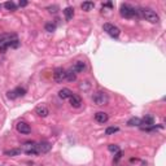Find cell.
Segmentation results:
<instances>
[{
    "label": "cell",
    "instance_id": "cell-29",
    "mask_svg": "<svg viewBox=\"0 0 166 166\" xmlns=\"http://www.w3.org/2000/svg\"><path fill=\"white\" fill-rule=\"evenodd\" d=\"M0 8H1V5H0Z\"/></svg>",
    "mask_w": 166,
    "mask_h": 166
},
{
    "label": "cell",
    "instance_id": "cell-28",
    "mask_svg": "<svg viewBox=\"0 0 166 166\" xmlns=\"http://www.w3.org/2000/svg\"><path fill=\"white\" fill-rule=\"evenodd\" d=\"M27 4H29V3H27V1H25V0H22V1L18 3V5H20V7H26Z\"/></svg>",
    "mask_w": 166,
    "mask_h": 166
},
{
    "label": "cell",
    "instance_id": "cell-13",
    "mask_svg": "<svg viewBox=\"0 0 166 166\" xmlns=\"http://www.w3.org/2000/svg\"><path fill=\"white\" fill-rule=\"evenodd\" d=\"M73 95L71 90H69V88H62V90L59 91V97L62 99V100H66V99H70Z\"/></svg>",
    "mask_w": 166,
    "mask_h": 166
},
{
    "label": "cell",
    "instance_id": "cell-25",
    "mask_svg": "<svg viewBox=\"0 0 166 166\" xmlns=\"http://www.w3.org/2000/svg\"><path fill=\"white\" fill-rule=\"evenodd\" d=\"M79 88H80V90H83V91L88 90V88H90V83H88V82H82L79 84Z\"/></svg>",
    "mask_w": 166,
    "mask_h": 166
},
{
    "label": "cell",
    "instance_id": "cell-15",
    "mask_svg": "<svg viewBox=\"0 0 166 166\" xmlns=\"http://www.w3.org/2000/svg\"><path fill=\"white\" fill-rule=\"evenodd\" d=\"M22 149L21 148H12V149H8L5 150V156H9V157H14V156H20Z\"/></svg>",
    "mask_w": 166,
    "mask_h": 166
},
{
    "label": "cell",
    "instance_id": "cell-1",
    "mask_svg": "<svg viewBox=\"0 0 166 166\" xmlns=\"http://www.w3.org/2000/svg\"><path fill=\"white\" fill-rule=\"evenodd\" d=\"M139 13H140V16H142L143 18H145V20H147L148 22H150V23H157L158 21H160L158 14L153 9H150V8H140Z\"/></svg>",
    "mask_w": 166,
    "mask_h": 166
},
{
    "label": "cell",
    "instance_id": "cell-16",
    "mask_svg": "<svg viewBox=\"0 0 166 166\" xmlns=\"http://www.w3.org/2000/svg\"><path fill=\"white\" fill-rule=\"evenodd\" d=\"M140 124H142V119L137 118V117H132V118H130L129 121H127V126H130V127L140 126Z\"/></svg>",
    "mask_w": 166,
    "mask_h": 166
},
{
    "label": "cell",
    "instance_id": "cell-7",
    "mask_svg": "<svg viewBox=\"0 0 166 166\" xmlns=\"http://www.w3.org/2000/svg\"><path fill=\"white\" fill-rule=\"evenodd\" d=\"M16 129H17L18 132H21V134H30L31 132V127L29 123H26V122L21 121L17 123V126H16Z\"/></svg>",
    "mask_w": 166,
    "mask_h": 166
},
{
    "label": "cell",
    "instance_id": "cell-10",
    "mask_svg": "<svg viewBox=\"0 0 166 166\" xmlns=\"http://www.w3.org/2000/svg\"><path fill=\"white\" fill-rule=\"evenodd\" d=\"M109 119V116L105 113V112H97L95 114V121L99 122V123H106Z\"/></svg>",
    "mask_w": 166,
    "mask_h": 166
},
{
    "label": "cell",
    "instance_id": "cell-6",
    "mask_svg": "<svg viewBox=\"0 0 166 166\" xmlns=\"http://www.w3.org/2000/svg\"><path fill=\"white\" fill-rule=\"evenodd\" d=\"M53 79L56 83H62V80L66 79V70L62 67H56L53 71Z\"/></svg>",
    "mask_w": 166,
    "mask_h": 166
},
{
    "label": "cell",
    "instance_id": "cell-27",
    "mask_svg": "<svg viewBox=\"0 0 166 166\" xmlns=\"http://www.w3.org/2000/svg\"><path fill=\"white\" fill-rule=\"evenodd\" d=\"M121 157H122V152H121V150H119V152H117L116 160H114V161H116V162H117V161H118V160H119V158H121Z\"/></svg>",
    "mask_w": 166,
    "mask_h": 166
},
{
    "label": "cell",
    "instance_id": "cell-5",
    "mask_svg": "<svg viewBox=\"0 0 166 166\" xmlns=\"http://www.w3.org/2000/svg\"><path fill=\"white\" fill-rule=\"evenodd\" d=\"M22 150L29 156H34V154H39L38 152V143L35 142H27L23 144Z\"/></svg>",
    "mask_w": 166,
    "mask_h": 166
},
{
    "label": "cell",
    "instance_id": "cell-9",
    "mask_svg": "<svg viewBox=\"0 0 166 166\" xmlns=\"http://www.w3.org/2000/svg\"><path fill=\"white\" fill-rule=\"evenodd\" d=\"M52 145L49 144L48 142H42V143H38V152L39 154L40 153H48L49 150H51Z\"/></svg>",
    "mask_w": 166,
    "mask_h": 166
},
{
    "label": "cell",
    "instance_id": "cell-8",
    "mask_svg": "<svg viewBox=\"0 0 166 166\" xmlns=\"http://www.w3.org/2000/svg\"><path fill=\"white\" fill-rule=\"evenodd\" d=\"M86 69H87V64H86L84 61H75L74 65H73V67H71V70L75 73V74L83 73Z\"/></svg>",
    "mask_w": 166,
    "mask_h": 166
},
{
    "label": "cell",
    "instance_id": "cell-24",
    "mask_svg": "<svg viewBox=\"0 0 166 166\" xmlns=\"http://www.w3.org/2000/svg\"><path fill=\"white\" fill-rule=\"evenodd\" d=\"M108 149L110 150V152H113V153L119 152V147H118V145H116V144H110V145H108Z\"/></svg>",
    "mask_w": 166,
    "mask_h": 166
},
{
    "label": "cell",
    "instance_id": "cell-14",
    "mask_svg": "<svg viewBox=\"0 0 166 166\" xmlns=\"http://www.w3.org/2000/svg\"><path fill=\"white\" fill-rule=\"evenodd\" d=\"M142 124H145V127H150V126L154 124V119H153L152 116H145L144 118L142 119ZM142 124H140V126H142ZM142 129H143V127H142Z\"/></svg>",
    "mask_w": 166,
    "mask_h": 166
},
{
    "label": "cell",
    "instance_id": "cell-22",
    "mask_svg": "<svg viewBox=\"0 0 166 166\" xmlns=\"http://www.w3.org/2000/svg\"><path fill=\"white\" fill-rule=\"evenodd\" d=\"M4 7L7 8L8 10H12V12L17 9V5H16L13 1H7V3H4Z\"/></svg>",
    "mask_w": 166,
    "mask_h": 166
},
{
    "label": "cell",
    "instance_id": "cell-26",
    "mask_svg": "<svg viewBox=\"0 0 166 166\" xmlns=\"http://www.w3.org/2000/svg\"><path fill=\"white\" fill-rule=\"evenodd\" d=\"M47 10H48L49 13H57V10H59V7H57V5H52V7H48V8H47Z\"/></svg>",
    "mask_w": 166,
    "mask_h": 166
},
{
    "label": "cell",
    "instance_id": "cell-12",
    "mask_svg": "<svg viewBox=\"0 0 166 166\" xmlns=\"http://www.w3.org/2000/svg\"><path fill=\"white\" fill-rule=\"evenodd\" d=\"M70 105L73 108H80L82 106V99H80V96L71 95V97H70Z\"/></svg>",
    "mask_w": 166,
    "mask_h": 166
},
{
    "label": "cell",
    "instance_id": "cell-2",
    "mask_svg": "<svg viewBox=\"0 0 166 166\" xmlns=\"http://www.w3.org/2000/svg\"><path fill=\"white\" fill-rule=\"evenodd\" d=\"M119 13L122 17L124 18H134L139 16V10L135 9L134 7H131L130 4H122L119 8Z\"/></svg>",
    "mask_w": 166,
    "mask_h": 166
},
{
    "label": "cell",
    "instance_id": "cell-21",
    "mask_svg": "<svg viewBox=\"0 0 166 166\" xmlns=\"http://www.w3.org/2000/svg\"><path fill=\"white\" fill-rule=\"evenodd\" d=\"M14 93H16V96L17 97H20V96H25V93H26V90L23 87H17V88H14Z\"/></svg>",
    "mask_w": 166,
    "mask_h": 166
},
{
    "label": "cell",
    "instance_id": "cell-17",
    "mask_svg": "<svg viewBox=\"0 0 166 166\" xmlns=\"http://www.w3.org/2000/svg\"><path fill=\"white\" fill-rule=\"evenodd\" d=\"M64 14H65V20L70 21L73 18V16H74V8H71V7L65 8V9H64Z\"/></svg>",
    "mask_w": 166,
    "mask_h": 166
},
{
    "label": "cell",
    "instance_id": "cell-3",
    "mask_svg": "<svg viewBox=\"0 0 166 166\" xmlns=\"http://www.w3.org/2000/svg\"><path fill=\"white\" fill-rule=\"evenodd\" d=\"M92 100L96 105L103 106V105H106V104H108L109 96H108V93L104 92V91H97V92H95L92 95Z\"/></svg>",
    "mask_w": 166,
    "mask_h": 166
},
{
    "label": "cell",
    "instance_id": "cell-11",
    "mask_svg": "<svg viewBox=\"0 0 166 166\" xmlns=\"http://www.w3.org/2000/svg\"><path fill=\"white\" fill-rule=\"evenodd\" d=\"M35 113L38 114L39 117H47L49 114V110H48V108H47L46 105H38L35 108Z\"/></svg>",
    "mask_w": 166,
    "mask_h": 166
},
{
    "label": "cell",
    "instance_id": "cell-18",
    "mask_svg": "<svg viewBox=\"0 0 166 166\" xmlns=\"http://www.w3.org/2000/svg\"><path fill=\"white\" fill-rule=\"evenodd\" d=\"M82 9L83 10H86V12H90L91 9H93V7H95V4H93V1H84V3H82Z\"/></svg>",
    "mask_w": 166,
    "mask_h": 166
},
{
    "label": "cell",
    "instance_id": "cell-19",
    "mask_svg": "<svg viewBox=\"0 0 166 166\" xmlns=\"http://www.w3.org/2000/svg\"><path fill=\"white\" fill-rule=\"evenodd\" d=\"M75 79H77V74H75L71 69L67 70L66 71V80H69V82H74Z\"/></svg>",
    "mask_w": 166,
    "mask_h": 166
},
{
    "label": "cell",
    "instance_id": "cell-20",
    "mask_svg": "<svg viewBox=\"0 0 166 166\" xmlns=\"http://www.w3.org/2000/svg\"><path fill=\"white\" fill-rule=\"evenodd\" d=\"M44 30L48 31V33H53V31L56 30V25H54L53 22H47L46 25H44Z\"/></svg>",
    "mask_w": 166,
    "mask_h": 166
},
{
    "label": "cell",
    "instance_id": "cell-4",
    "mask_svg": "<svg viewBox=\"0 0 166 166\" xmlns=\"http://www.w3.org/2000/svg\"><path fill=\"white\" fill-rule=\"evenodd\" d=\"M103 29L109 36H112V38H118L119 34H121V30H119L117 26H114L113 23H109V22L104 23Z\"/></svg>",
    "mask_w": 166,
    "mask_h": 166
},
{
    "label": "cell",
    "instance_id": "cell-23",
    "mask_svg": "<svg viewBox=\"0 0 166 166\" xmlns=\"http://www.w3.org/2000/svg\"><path fill=\"white\" fill-rule=\"evenodd\" d=\"M118 131H119L118 127L110 126V127H108V129L105 130V135H113V134H116V132H118Z\"/></svg>",
    "mask_w": 166,
    "mask_h": 166
}]
</instances>
